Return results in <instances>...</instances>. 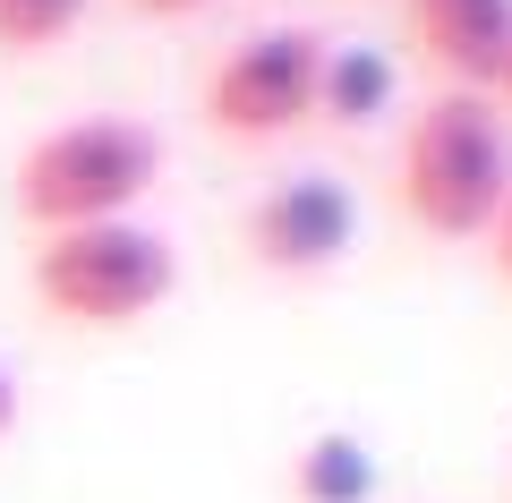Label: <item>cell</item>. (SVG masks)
<instances>
[{
	"instance_id": "obj_6",
	"label": "cell",
	"mask_w": 512,
	"mask_h": 503,
	"mask_svg": "<svg viewBox=\"0 0 512 503\" xmlns=\"http://www.w3.org/2000/svg\"><path fill=\"white\" fill-rule=\"evenodd\" d=\"M402 35L444 86L495 94L512 60V0H402Z\"/></svg>"
},
{
	"instance_id": "obj_4",
	"label": "cell",
	"mask_w": 512,
	"mask_h": 503,
	"mask_svg": "<svg viewBox=\"0 0 512 503\" xmlns=\"http://www.w3.org/2000/svg\"><path fill=\"white\" fill-rule=\"evenodd\" d=\"M325 52L333 43L316 35V26H265V35H248L214 77H205V120H214V137L265 145V137L308 128L316 94H325Z\"/></svg>"
},
{
	"instance_id": "obj_9",
	"label": "cell",
	"mask_w": 512,
	"mask_h": 503,
	"mask_svg": "<svg viewBox=\"0 0 512 503\" xmlns=\"http://www.w3.org/2000/svg\"><path fill=\"white\" fill-rule=\"evenodd\" d=\"M77 18L86 0H0V52H52Z\"/></svg>"
},
{
	"instance_id": "obj_5",
	"label": "cell",
	"mask_w": 512,
	"mask_h": 503,
	"mask_svg": "<svg viewBox=\"0 0 512 503\" xmlns=\"http://www.w3.org/2000/svg\"><path fill=\"white\" fill-rule=\"evenodd\" d=\"M239 239H248V256L265 273L308 282V273H333L350 256V239H359V205H350V188L333 180V171H299V180H274L265 197L248 205Z\"/></svg>"
},
{
	"instance_id": "obj_1",
	"label": "cell",
	"mask_w": 512,
	"mask_h": 503,
	"mask_svg": "<svg viewBox=\"0 0 512 503\" xmlns=\"http://www.w3.org/2000/svg\"><path fill=\"white\" fill-rule=\"evenodd\" d=\"M393 197L436 239H487L512 197V120L495 94L444 86L410 111L402 154H393Z\"/></svg>"
},
{
	"instance_id": "obj_12",
	"label": "cell",
	"mask_w": 512,
	"mask_h": 503,
	"mask_svg": "<svg viewBox=\"0 0 512 503\" xmlns=\"http://www.w3.org/2000/svg\"><path fill=\"white\" fill-rule=\"evenodd\" d=\"M18 427V384H9V367H0V435Z\"/></svg>"
},
{
	"instance_id": "obj_2",
	"label": "cell",
	"mask_w": 512,
	"mask_h": 503,
	"mask_svg": "<svg viewBox=\"0 0 512 503\" xmlns=\"http://www.w3.org/2000/svg\"><path fill=\"white\" fill-rule=\"evenodd\" d=\"M163 180V137L120 111L69 120L18 154V214L52 231H86V222H128V205Z\"/></svg>"
},
{
	"instance_id": "obj_3",
	"label": "cell",
	"mask_w": 512,
	"mask_h": 503,
	"mask_svg": "<svg viewBox=\"0 0 512 503\" xmlns=\"http://www.w3.org/2000/svg\"><path fill=\"white\" fill-rule=\"evenodd\" d=\"M171 282H180V256L146 222H86V231H52L35 248V299L60 324H94V333L154 316Z\"/></svg>"
},
{
	"instance_id": "obj_10",
	"label": "cell",
	"mask_w": 512,
	"mask_h": 503,
	"mask_svg": "<svg viewBox=\"0 0 512 503\" xmlns=\"http://www.w3.org/2000/svg\"><path fill=\"white\" fill-rule=\"evenodd\" d=\"M487 256H495V273L512 282V197H504V214H495V231H487Z\"/></svg>"
},
{
	"instance_id": "obj_11",
	"label": "cell",
	"mask_w": 512,
	"mask_h": 503,
	"mask_svg": "<svg viewBox=\"0 0 512 503\" xmlns=\"http://www.w3.org/2000/svg\"><path fill=\"white\" fill-rule=\"evenodd\" d=\"M128 9H146V18H188V9H205V0H128Z\"/></svg>"
},
{
	"instance_id": "obj_8",
	"label": "cell",
	"mask_w": 512,
	"mask_h": 503,
	"mask_svg": "<svg viewBox=\"0 0 512 503\" xmlns=\"http://www.w3.org/2000/svg\"><path fill=\"white\" fill-rule=\"evenodd\" d=\"M299 495L308 503H367V486H376V469H367V452L350 444V435H325V444L299 461Z\"/></svg>"
},
{
	"instance_id": "obj_13",
	"label": "cell",
	"mask_w": 512,
	"mask_h": 503,
	"mask_svg": "<svg viewBox=\"0 0 512 503\" xmlns=\"http://www.w3.org/2000/svg\"><path fill=\"white\" fill-rule=\"evenodd\" d=\"M495 103H504V111H512V60H504V77H495Z\"/></svg>"
},
{
	"instance_id": "obj_7",
	"label": "cell",
	"mask_w": 512,
	"mask_h": 503,
	"mask_svg": "<svg viewBox=\"0 0 512 503\" xmlns=\"http://www.w3.org/2000/svg\"><path fill=\"white\" fill-rule=\"evenodd\" d=\"M384 103H393V69H384L376 52H325V94H316V120L367 128Z\"/></svg>"
}]
</instances>
